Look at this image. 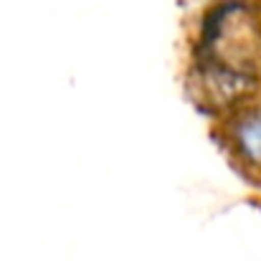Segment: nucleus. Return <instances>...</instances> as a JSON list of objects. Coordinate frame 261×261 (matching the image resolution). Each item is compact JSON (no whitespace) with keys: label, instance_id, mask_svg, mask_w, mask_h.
Wrapping results in <instances>:
<instances>
[{"label":"nucleus","instance_id":"f03ea898","mask_svg":"<svg viewBox=\"0 0 261 261\" xmlns=\"http://www.w3.org/2000/svg\"><path fill=\"white\" fill-rule=\"evenodd\" d=\"M228 147L244 168L261 175V101L251 99L233 109L226 124Z\"/></svg>","mask_w":261,"mask_h":261},{"label":"nucleus","instance_id":"f257e3e1","mask_svg":"<svg viewBox=\"0 0 261 261\" xmlns=\"http://www.w3.org/2000/svg\"><path fill=\"white\" fill-rule=\"evenodd\" d=\"M198 87L208 101L233 107L261 89V5L228 0L205 13L195 46Z\"/></svg>","mask_w":261,"mask_h":261}]
</instances>
